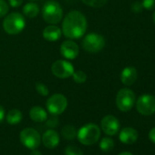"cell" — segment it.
<instances>
[{
  "label": "cell",
  "instance_id": "25",
  "mask_svg": "<svg viewBox=\"0 0 155 155\" xmlns=\"http://www.w3.org/2000/svg\"><path fill=\"white\" fill-rule=\"evenodd\" d=\"M36 91H38V93L43 97H46L49 94V91L48 89V87L43 84V83H40V82H38L36 83Z\"/></svg>",
  "mask_w": 155,
  "mask_h": 155
},
{
  "label": "cell",
  "instance_id": "32",
  "mask_svg": "<svg viewBox=\"0 0 155 155\" xmlns=\"http://www.w3.org/2000/svg\"><path fill=\"white\" fill-rule=\"evenodd\" d=\"M4 118H5V110L1 105H0V123L3 121Z\"/></svg>",
  "mask_w": 155,
  "mask_h": 155
},
{
  "label": "cell",
  "instance_id": "27",
  "mask_svg": "<svg viewBox=\"0 0 155 155\" xmlns=\"http://www.w3.org/2000/svg\"><path fill=\"white\" fill-rule=\"evenodd\" d=\"M141 5L146 10H153L155 9V0H142Z\"/></svg>",
  "mask_w": 155,
  "mask_h": 155
},
{
  "label": "cell",
  "instance_id": "12",
  "mask_svg": "<svg viewBox=\"0 0 155 155\" xmlns=\"http://www.w3.org/2000/svg\"><path fill=\"white\" fill-rule=\"evenodd\" d=\"M60 53L67 59H74L80 53V48L72 40H66L60 46Z\"/></svg>",
  "mask_w": 155,
  "mask_h": 155
},
{
  "label": "cell",
  "instance_id": "2",
  "mask_svg": "<svg viewBox=\"0 0 155 155\" xmlns=\"http://www.w3.org/2000/svg\"><path fill=\"white\" fill-rule=\"evenodd\" d=\"M78 140L86 146L95 144L101 137V129L94 123H88L82 126L77 132Z\"/></svg>",
  "mask_w": 155,
  "mask_h": 155
},
{
  "label": "cell",
  "instance_id": "19",
  "mask_svg": "<svg viewBox=\"0 0 155 155\" xmlns=\"http://www.w3.org/2000/svg\"><path fill=\"white\" fill-rule=\"evenodd\" d=\"M39 12V8L37 4L29 2L28 4H26L23 8V13L26 17L30 18H34L38 16Z\"/></svg>",
  "mask_w": 155,
  "mask_h": 155
},
{
  "label": "cell",
  "instance_id": "21",
  "mask_svg": "<svg viewBox=\"0 0 155 155\" xmlns=\"http://www.w3.org/2000/svg\"><path fill=\"white\" fill-rule=\"evenodd\" d=\"M113 147H114V141L111 138L105 137L100 142V148L102 151H105V152L110 151L113 149Z\"/></svg>",
  "mask_w": 155,
  "mask_h": 155
},
{
  "label": "cell",
  "instance_id": "30",
  "mask_svg": "<svg viewBox=\"0 0 155 155\" xmlns=\"http://www.w3.org/2000/svg\"><path fill=\"white\" fill-rule=\"evenodd\" d=\"M139 5H140V3H138V2H136V3H134V4L132 5L131 9H132L133 12L138 13V12H140V11L141 10V8H142V5H140V7H138Z\"/></svg>",
  "mask_w": 155,
  "mask_h": 155
},
{
  "label": "cell",
  "instance_id": "6",
  "mask_svg": "<svg viewBox=\"0 0 155 155\" xmlns=\"http://www.w3.org/2000/svg\"><path fill=\"white\" fill-rule=\"evenodd\" d=\"M105 47V39L103 36L98 33H90L86 35L82 40V48L90 53H97Z\"/></svg>",
  "mask_w": 155,
  "mask_h": 155
},
{
  "label": "cell",
  "instance_id": "28",
  "mask_svg": "<svg viewBox=\"0 0 155 155\" xmlns=\"http://www.w3.org/2000/svg\"><path fill=\"white\" fill-rule=\"evenodd\" d=\"M53 116H54V117H52L51 119H49V120L47 121V123H46L47 126L49 127V128H51V129L57 127V126H58V120L57 116H55V115H53Z\"/></svg>",
  "mask_w": 155,
  "mask_h": 155
},
{
  "label": "cell",
  "instance_id": "35",
  "mask_svg": "<svg viewBox=\"0 0 155 155\" xmlns=\"http://www.w3.org/2000/svg\"><path fill=\"white\" fill-rule=\"evenodd\" d=\"M152 19H153V22H154V24H155V11H154V13H153V15H152Z\"/></svg>",
  "mask_w": 155,
  "mask_h": 155
},
{
  "label": "cell",
  "instance_id": "1",
  "mask_svg": "<svg viewBox=\"0 0 155 155\" xmlns=\"http://www.w3.org/2000/svg\"><path fill=\"white\" fill-rule=\"evenodd\" d=\"M88 28L85 16L80 11H70L62 23V32L69 39H78L84 36Z\"/></svg>",
  "mask_w": 155,
  "mask_h": 155
},
{
  "label": "cell",
  "instance_id": "16",
  "mask_svg": "<svg viewBox=\"0 0 155 155\" xmlns=\"http://www.w3.org/2000/svg\"><path fill=\"white\" fill-rule=\"evenodd\" d=\"M42 35L48 41H57L61 37V29L56 25H49L44 28Z\"/></svg>",
  "mask_w": 155,
  "mask_h": 155
},
{
  "label": "cell",
  "instance_id": "20",
  "mask_svg": "<svg viewBox=\"0 0 155 155\" xmlns=\"http://www.w3.org/2000/svg\"><path fill=\"white\" fill-rule=\"evenodd\" d=\"M61 134L64 137V139L71 140H74L77 137V130L76 128L72 125H66L62 128Z\"/></svg>",
  "mask_w": 155,
  "mask_h": 155
},
{
  "label": "cell",
  "instance_id": "11",
  "mask_svg": "<svg viewBox=\"0 0 155 155\" xmlns=\"http://www.w3.org/2000/svg\"><path fill=\"white\" fill-rule=\"evenodd\" d=\"M101 127L105 134L113 136L120 130V121L116 117L112 115H107L101 120Z\"/></svg>",
  "mask_w": 155,
  "mask_h": 155
},
{
  "label": "cell",
  "instance_id": "5",
  "mask_svg": "<svg viewBox=\"0 0 155 155\" xmlns=\"http://www.w3.org/2000/svg\"><path fill=\"white\" fill-rule=\"evenodd\" d=\"M136 101L134 92L127 88L119 91L116 96V105L120 111L127 112L132 109Z\"/></svg>",
  "mask_w": 155,
  "mask_h": 155
},
{
  "label": "cell",
  "instance_id": "24",
  "mask_svg": "<svg viewBox=\"0 0 155 155\" xmlns=\"http://www.w3.org/2000/svg\"><path fill=\"white\" fill-rule=\"evenodd\" d=\"M64 154L65 155H83V152L79 147L74 146V145H68L65 148Z\"/></svg>",
  "mask_w": 155,
  "mask_h": 155
},
{
  "label": "cell",
  "instance_id": "36",
  "mask_svg": "<svg viewBox=\"0 0 155 155\" xmlns=\"http://www.w3.org/2000/svg\"><path fill=\"white\" fill-rule=\"evenodd\" d=\"M30 1H37V0H30Z\"/></svg>",
  "mask_w": 155,
  "mask_h": 155
},
{
  "label": "cell",
  "instance_id": "31",
  "mask_svg": "<svg viewBox=\"0 0 155 155\" xmlns=\"http://www.w3.org/2000/svg\"><path fill=\"white\" fill-rule=\"evenodd\" d=\"M149 139H150L153 143H155V127L152 128V129L149 131Z\"/></svg>",
  "mask_w": 155,
  "mask_h": 155
},
{
  "label": "cell",
  "instance_id": "13",
  "mask_svg": "<svg viewBox=\"0 0 155 155\" xmlns=\"http://www.w3.org/2000/svg\"><path fill=\"white\" fill-rule=\"evenodd\" d=\"M42 142L44 144L45 147H47L48 149H54L56 148L58 143H59V135L58 133L52 129H49L48 130H46L44 132V134L42 135Z\"/></svg>",
  "mask_w": 155,
  "mask_h": 155
},
{
  "label": "cell",
  "instance_id": "9",
  "mask_svg": "<svg viewBox=\"0 0 155 155\" xmlns=\"http://www.w3.org/2000/svg\"><path fill=\"white\" fill-rule=\"evenodd\" d=\"M138 112L143 116H150L155 113V97L150 94L140 96L136 101Z\"/></svg>",
  "mask_w": 155,
  "mask_h": 155
},
{
  "label": "cell",
  "instance_id": "34",
  "mask_svg": "<svg viewBox=\"0 0 155 155\" xmlns=\"http://www.w3.org/2000/svg\"><path fill=\"white\" fill-rule=\"evenodd\" d=\"M119 155H133L132 153H130V152H127V151H125V152H121V153H120Z\"/></svg>",
  "mask_w": 155,
  "mask_h": 155
},
{
  "label": "cell",
  "instance_id": "22",
  "mask_svg": "<svg viewBox=\"0 0 155 155\" xmlns=\"http://www.w3.org/2000/svg\"><path fill=\"white\" fill-rule=\"evenodd\" d=\"M71 77L73 78V81L79 84L85 83L87 81V74L82 70H76V71L74 70Z\"/></svg>",
  "mask_w": 155,
  "mask_h": 155
},
{
  "label": "cell",
  "instance_id": "26",
  "mask_svg": "<svg viewBox=\"0 0 155 155\" xmlns=\"http://www.w3.org/2000/svg\"><path fill=\"white\" fill-rule=\"evenodd\" d=\"M8 4L5 1V0H0V18H3L7 16L8 13Z\"/></svg>",
  "mask_w": 155,
  "mask_h": 155
},
{
  "label": "cell",
  "instance_id": "7",
  "mask_svg": "<svg viewBox=\"0 0 155 155\" xmlns=\"http://www.w3.org/2000/svg\"><path fill=\"white\" fill-rule=\"evenodd\" d=\"M46 106L50 114L58 116L66 110L68 107V100L63 94L56 93L48 99Z\"/></svg>",
  "mask_w": 155,
  "mask_h": 155
},
{
  "label": "cell",
  "instance_id": "14",
  "mask_svg": "<svg viewBox=\"0 0 155 155\" xmlns=\"http://www.w3.org/2000/svg\"><path fill=\"white\" fill-rule=\"evenodd\" d=\"M138 78V71L134 67H126L120 73V81L126 86L132 85Z\"/></svg>",
  "mask_w": 155,
  "mask_h": 155
},
{
  "label": "cell",
  "instance_id": "33",
  "mask_svg": "<svg viewBox=\"0 0 155 155\" xmlns=\"http://www.w3.org/2000/svg\"><path fill=\"white\" fill-rule=\"evenodd\" d=\"M30 155H42V153L37 149H35V150H32V151L30 152Z\"/></svg>",
  "mask_w": 155,
  "mask_h": 155
},
{
  "label": "cell",
  "instance_id": "29",
  "mask_svg": "<svg viewBox=\"0 0 155 155\" xmlns=\"http://www.w3.org/2000/svg\"><path fill=\"white\" fill-rule=\"evenodd\" d=\"M24 0H8V3L12 8H18L23 4Z\"/></svg>",
  "mask_w": 155,
  "mask_h": 155
},
{
  "label": "cell",
  "instance_id": "15",
  "mask_svg": "<svg viewBox=\"0 0 155 155\" xmlns=\"http://www.w3.org/2000/svg\"><path fill=\"white\" fill-rule=\"evenodd\" d=\"M138 131L131 128V127H126L123 128L119 135L120 140L124 144H133L138 140Z\"/></svg>",
  "mask_w": 155,
  "mask_h": 155
},
{
  "label": "cell",
  "instance_id": "8",
  "mask_svg": "<svg viewBox=\"0 0 155 155\" xmlns=\"http://www.w3.org/2000/svg\"><path fill=\"white\" fill-rule=\"evenodd\" d=\"M21 143L29 150L38 149L41 142V137L38 130L33 128H26L19 134Z\"/></svg>",
  "mask_w": 155,
  "mask_h": 155
},
{
  "label": "cell",
  "instance_id": "18",
  "mask_svg": "<svg viewBox=\"0 0 155 155\" xmlns=\"http://www.w3.org/2000/svg\"><path fill=\"white\" fill-rule=\"evenodd\" d=\"M22 118H23L22 112L18 109H13L9 110L8 113L7 114V121L11 125L18 124L22 120Z\"/></svg>",
  "mask_w": 155,
  "mask_h": 155
},
{
  "label": "cell",
  "instance_id": "10",
  "mask_svg": "<svg viewBox=\"0 0 155 155\" xmlns=\"http://www.w3.org/2000/svg\"><path fill=\"white\" fill-rule=\"evenodd\" d=\"M51 71L53 75L56 76L57 78H59V79H67V78L72 76L74 72V67L70 62L67 60L58 59L52 64Z\"/></svg>",
  "mask_w": 155,
  "mask_h": 155
},
{
  "label": "cell",
  "instance_id": "4",
  "mask_svg": "<svg viewBox=\"0 0 155 155\" xmlns=\"http://www.w3.org/2000/svg\"><path fill=\"white\" fill-rule=\"evenodd\" d=\"M25 18L18 12H13L7 16L3 21V28L9 35H17L25 28Z\"/></svg>",
  "mask_w": 155,
  "mask_h": 155
},
{
  "label": "cell",
  "instance_id": "17",
  "mask_svg": "<svg viewBox=\"0 0 155 155\" xmlns=\"http://www.w3.org/2000/svg\"><path fill=\"white\" fill-rule=\"evenodd\" d=\"M29 117L35 122H43L48 119V113L42 107L34 106L29 110Z\"/></svg>",
  "mask_w": 155,
  "mask_h": 155
},
{
  "label": "cell",
  "instance_id": "3",
  "mask_svg": "<svg viewBox=\"0 0 155 155\" xmlns=\"http://www.w3.org/2000/svg\"><path fill=\"white\" fill-rule=\"evenodd\" d=\"M42 17L44 20L50 25H56L59 23L63 17L61 6L55 0H49L45 3L42 8Z\"/></svg>",
  "mask_w": 155,
  "mask_h": 155
},
{
  "label": "cell",
  "instance_id": "23",
  "mask_svg": "<svg viewBox=\"0 0 155 155\" xmlns=\"http://www.w3.org/2000/svg\"><path fill=\"white\" fill-rule=\"evenodd\" d=\"M81 1L89 7L94 8H100L106 5L108 0H81Z\"/></svg>",
  "mask_w": 155,
  "mask_h": 155
}]
</instances>
